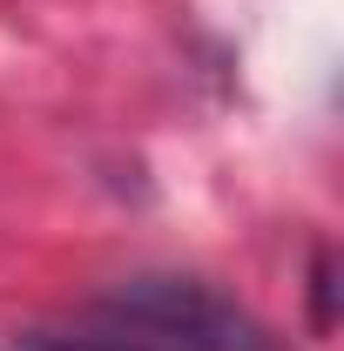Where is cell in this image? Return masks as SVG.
Wrapping results in <instances>:
<instances>
[{
    "label": "cell",
    "mask_w": 344,
    "mask_h": 351,
    "mask_svg": "<svg viewBox=\"0 0 344 351\" xmlns=\"http://www.w3.org/2000/svg\"><path fill=\"white\" fill-rule=\"evenodd\" d=\"M95 317H115L142 338H156L162 351H277L270 331L236 298H223L203 277H175V270H149V277L101 291Z\"/></svg>",
    "instance_id": "cell-1"
},
{
    "label": "cell",
    "mask_w": 344,
    "mask_h": 351,
    "mask_svg": "<svg viewBox=\"0 0 344 351\" xmlns=\"http://www.w3.org/2000/svg\"><path fill=\"white\" fill-rule=\"evenodd\" d=\"M27 351H162V345L115 324V317H95V324H75V331H34Z\"/></svg>",
    "instance_id": "cell-2"
}]
</instances>
